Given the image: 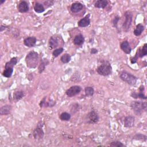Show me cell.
<instances>
[{
	"label": "cell",
	"instance_id": "6da1fadb",
	"mask_svg": "<svg viewBox=\"0 0 147 147\" xmlns=\"http://www.w3.org/2000/svg\"><path fill=\"white\" fill-rule=\"evenodd\" d=\"M38 54L37 52L32 51L29 52L25 57L26 67L29 68H36L38 64Z\"/></svg>",
	"mask_w": 147,
	"mask_h": 147
},
{
	"label": "cell",
	"instance_id": "7a4b0ae2",
	"mask_svg": "<svg viewBox=\"0 0 147 147\" xmlns=\"http://www.w3.org/2000/svg\"><path fill=\"white\" fill-rule=\"evenodd\" d=\"M130 107L136 115H141L146 111L147 109L146 102L142 101H132L130 103Z\"/></svg>",
	"mask_w": 147,
	"mask_h": 147
},
{
	"label": "cell",
	"instance_id": "3957f363",
	"mask_svg": "<svg viewBox=\"0 0 147 147\" xmlns=\"http://www.w3.org/2000/svg\"><path fill=\"white\" fill-rule=\"evenodd\" d=\"M97 73L103 76H107L112 73V67L109 61L104 60L96 68Z\"/></svg>",
	"mask_w": 147,
	"mask_h": 147
},
{
	"label": "cell",
	"instance_id": "277c9868",
	"mask_svg": "<svg viewBox=\"0 0 147 147\" xmlns=\"http://www.w3.org/2000/svg\"><path fill=\"white\" fill-rule=\"evenodd\" d=\"M119 77L122 80L130 86H134L138 80V78L136 76L124 71L119 74Z\"/></svg>",
	"mask_w": 147,
	"mask_h": 147
},
{
	"label": "cell",
	"instance_id": "5b68a950",
	"mask_svg": "<svg viewBox=\"0 0 147 147\" xmlns=\"http://www.w3.org/2000/svg\"><path fill=\"white\" fill-rule=\"evenodd\" d=\"M124 17H125V21L122 24V27L123 30L124 32H127L129 30L130 26L131 25L133 15L130 11H126L124 13Z\"/></svg>",
	"mask_w": 147,
	"mask_h": 147
},
{
	"label": "cell",
	"instance_id": "8992f818",
	"mask_svg": "<svg viewBox=\"0 0 147 147\" xmlns=\"http://www.w3.org/2000/svg\"><path fill=\"white\" fill-rule=\"evenodd\" d=\"M42 122L40 121L37 127L34 129V130L33 131V136L34 139L39 140L43 138L44 136V132L42 129Z\"/></svg>",
	"mask_w": 147,
	"mask_h": 147
},
{
	"label": "cell",
	"instance_id": "52a82bcc",
	"mask_svg": "<svg viewBox=\"0 0 147 147\" xmlns=\"http://www.w3.org/2000/svg\"><path fill=\"white\" fill-rule=\"evenodd\" d=\"M82 91V87L80 86L75 85L72 86L67 89L65 91V94L68 97H73L76 96V95L79 94Z\"/></svg>",
	"mask_w": 147,
	"mask_h": 147
},
{
	"label": "cell",
	"instance_id": "ba28073f",
	"mask_svg": "<svg viewBox=\"0 0 147 147\" xmlns=\"http://www.w3.org/2000/svg\"><path fill=\"white\" fill-rule=\"evenodd\" d=\"M145 90V87L144 85H141L138 88V92H136L135 91H133L131 93L130 96L134 98V99H138V98H140L142 99H146L147 97L144 94V91Z\"/></svg>",
	"mask_w": 147,
	"mask_h": 147
},
{
	"label": "cell",
	"instance_id": "9c48e42d",
	"mask_svg": "<svg viewBox=\"0 0 147 147\" xmlns=\"http://www.w3.org/2000/svg\"><path fill=\"white\" fill-rule=\"evenodd\" d=\"M87 118H88V123L95 124L96 123L99 121V116L96 111L94 110H92L90 112H89L87 114Z\"/></svg>",
	"mask_w": 147,
	"mask_h": 147
},
{
	"label": "cell",
	"instance_id": "30bf717a",
	"mask_svg": "<svg viewBox=\"0 0 147 147\" xmlns=\"http://www.w3.org/2000/svg\"><path fill=\"white\" fill-rule=\"evenodd\" d=\"M46 99H47V96H44L40 101V103H39V105H40V107L41 108H42V107H52L53 106H54L55 105H56V101L51 99H49L48 101H47L46 100Z\"/></svg>",
	"mask_w": 147,
	"mask_h": 147
},
{
	"label": "cell",
	"instance_id": "8fae6325",
	"mask_svg": "<svg viewBox=\"0 0 147 147\" xmlns=\"http://www.w3.org/2000/svg\"><path fill=\"white\" fill-rule=\"evenodd\" d=\"M17 9L18 11L21 13L28 12L29 9L28 3L25 1H22L20 2L17 5Z\"/></svg>",
	"mask_w": 147,
	"mask_h": 147
},
{
	"label": "cell",
	"instance_id": "7c38bea8",
	"mask_svg": "<svg viewBox=\"0 0 147 147\" xmlns=\"http://www.w3.org/2000/svg\"><path fill=\"white\" fill-rule=\"evenodd\" d=\"M37 42V38L33 36H29L24 40V44L27 47H33Z\"/></svg>",
	"mask_w": 147,
	"mask_h": 147
},
{
	"label": "cell",
	"instance_id": "4fadbf2b",
	"mask_svg": "<svg viewBox=\"0 0 147 147\" xmlns=\"http://www.w3.org/2000/svg\"><path fill=\"white\" fill-rule=\"evenodd\" d=\"M135 118L133 116L127 115L124 118L123 125L125 127L130 128L134 126Z\"/></svg>",
	"mask_w": 147,
	"mask_h": 147
},
{
	"label": "cell",
	"instance_id": "5bb4252c",
	"mask_svg": "<svg viewBox=\"0 0 147 147\" xmlns=\"http://www.w3.org/2000/svg\"><path fill=\"white\" fill-rule=\"evenodd\" d=\"M90 24V14L86 15L83 18L80 19L78 22V25L81 28H85Z\"/></svg>",
	"mask_w": 147,
	"mask_h": 147
},
{
	"label": "cell",
	"instance_id": "9a60e30c",
	"mask_svg": "<svg viewBox=\"0 0 147 147\" xmlns=\"http://www.w3.org/2000/svg\"><path fill=\"white\" fill-rule=\"evenodd\" d=\"M120 48H121V50L126 54L129 55L131 53V47H130L129 42L127 40L123 41L121 43Z\"/></svg>",
	"mask_w": 147,
	"mask_h": 147
},
{
	"label": "cell",
	"instance_id": "2e32d148",
	"mask_svg": "<svg viewBox=\"0 0 147 147\" xmlns=\"http://www.w3.org/2000/svg\"><path fill=\"white\" fill-rule=\"evenodd\" d=\"M83 4L77 2H74L71 5L70 9L72 13H76L80 11L83 9Z\"/></svg>",
	"mask_w": 147,
	"mask_h": 147
},
{
	"label": "cell",
	"instance_id": "e0dca14e",
	"mask_svg": "<svg viewBox=\"0 0 147 147\" xmlns=\"http://www.w3.org/2000/svg\"><path fill=\"white\" fill-rule=\"evenodd\" d=\"M25 95V92L22 90H17L13 92V99L15 102H17L23 98Z\"/></svg>",
	"mask_w": 147,
	"mask_h": 147
},
{
	"label": "cell",
	"instance_id": "ac0fdd59",
	"mask_svg": "<svg viewBox=\"0 0 147 147\" xmlns=\"http://www.w3.org/2000/svg\"><path fill=\"white\" fill-rule=\"evenodd\" d=\"M84 37L83 34H79L74 37L73 40V42L75 45L80 46L84 42Z\"/></svg>",
	"mask_w": 147,
	"mask_h": 147
},
{
	"label": "cell",
	"instance_id": "d6986e66",
	"mask_svg": "<svg viewBox=\"0 0 147 147\" xmlns=\"http://www.w3.org/2000/svg\"><path fill=\"white\" fill-rule=\"evenodd\" d=\"M138 57L142 58L147 55V44L145 43L142 47L140 48L136 52Z\"/></svg>",
	"mask_w": 147,
	"mask_h": 147
},
{
	"label": "cell",
	"instance_id": "ffe728a7",
	"mask_svg": "<svg viewBox=\"0 0 147 147\" xmlns=\"http://www.w3.org/2000/svg\"><path fill=\"white\" fill-rule=\"evenodd\" d=\"M59 40L56 36H51L49 40V46L51 49L57 48L59 46Z\"/></svg>",
	"mask_w": 147,
	"mask_h": 147
},
{
	"label": "cell",
	"instance_id": "44dd1931",
	"mask_svg": "<svg viewBox=\"0 0 147 147\" xmlns=\"http://www.w3.org/2000/svg\"><path fill=\"white\" fill-rule=\"evenodd\" d=\"M49 61H48V60L47 59H41L40 61V63L38 65V72L40 74H41L45 69V67L49 64Z\"/></svg>",
	"mask_w": 147,
	"mask_h": 147
},
{
	"label": "cell",
	"instance_id": "7402d4cb",
	"mask_svg": "<svg viewBox=\"0 0 147 147\" xmlns=\"http://www.w3.org/2000/svg\"><path fill=\"white\" fill-rule=\"evenodd\" d=\"M11 106L9 105H6L2 106L0 109V114L1 115H7L9 114L11 110Z\"/></svg>",
	"mask_w": 147,
	"mask_h": 147
},
{
	"label": "cell",
	"instance_id": "603a6c76",
	"mask_svg": "<svg viewBox=\"0 0 147 147\" xmlns=\"http://www.w3.org/2000/svg\"><path fill=\"white\" fill-rule=\"evenodd\" d=\"M109 2L107 0H98L94 3V6L96 8L105 9L108 5Z\"/></svg>",
	"mask_w": 147,
	"mask_h": 147
},
{
	"label": "cell",
	"instance_id": "cb8c5ba5",
	"mask_svg": "<svg viewBox=\"0 0 147 147\" xmlns=\"http://www.w3.org/2000/svg\"><path fill=\"white\" fill-rule=\"evenodd\" d=\"M144 29V26L142 24H138L136 25V27L133 31V33L136 36H139L142 34Z\"/></svg>",
	"mask_w": 147,
	"mask_h": 147
},
{
	"label": "cell",
	"instance_id": "d4e9b609",
	"mask_svg": "<svg viewBox=\"0 0 147 147\" xmlns=\"http://www.w3.org/2000/svg\"><path fill=\"white\" fill-rule=\"evenodd\" d=\"M17 62H18V60L16 57H12L10 60V61L6 63L5 65V68H13L14 67L17 63Z\"/></svg>",
	"mask_w": 147,
	"mask_h": 147
},
{
	"label": "cell",
	"instance_id": "484cf974",
	"mask_svg": "<svg viewBox=\"0 0 147 147\" xmlns=\"http://www.w3.org/2000/svg\"><path fill=\"white\" fill-rule=\"evenodd\" d=\"M33 9L37 13H42L45 11V7L44 5L40 2H36L34 4Z\"/></svg>",
	"mask_w": 147,
	"mask_h": 147
},
{
	"label": "cell",
	"instance_id": "4316f807",
	"mask_svg": "<svg viewBox=\"0 0 147 147\" xmlns=\"http://www.w3.org/2000/svg\"><path fill=\"white\" fill-rule=\"evenodd\" d=\"M71 115L67 112H63L59 115V119L63 121H68L71 119Z\"/></svg>",
	"mask_w": 147,
	"mask_h": 147
},
{
	"label": "cell",
	"instance_id": "83f0119b",
	"mask_svg": "<svg viewBox=\"0 0 147 147\" xmlns=\"http://www.w3.org/2000/svg\"><path fill=\"white\" fill-rule=\"evenodd\" d=\"M71 56L68 53H64L60 57V61L64 64L68 63L71 61Z\"/></svg>",
	"mask_w": 147,
	"mask_h": 147
},
{
	"label": "cell",
	"instance_id": "f1b7e54d",
	"mask_svg": "<svg viewBox=\"0 0 147 147\" xmlns=\"http://www.w3.org/2000/svg\"><path fill=\"white\" fill-rule=\"evenodd\" d=\"M84 92L85 95L87 96L90 97L92 96L94 94V89L91 86H87L84 88Z\"/></svg>",
	"mask_w": 147,
	"mask_h": 147
},
{
	"label": "cell",
	"instance_id": "f546056e",
	"mask_svg": "<svg viewBox=\"0 0 147 147\" xmlns=\"http://www.w3.org/2000/svg\"><path fill=\"white\" fill-rule=\"evenodd\" d=\"M13 72V68H5L2 72V75L4 77L9 78L11 76Z\"/></svg>",
	"mask_w": 147,
	"mask_h": 147
},
{
	"label": "cell",
	"instance_id": "4dcf8cb0",
	"mask_svg": "<svg viewBox=\"0 0 147 147\" xmlns=\"http://www.w3.org/2000/svg\"><path fill=\"white\" fill-rule=\"evenodd\" d=\"M63 51H64V48L60 47V48L55 49L54 51H53L52 55L54 57H57L59 56V55H60L61 53H62Z\"/></svg>",
	"mask_w": 147,
	"mask_h": 147
},
{
	"label": "cell",
	"instance_id": "1f68e13d",
	"mask_svg": "<svg viewBox=\"0 0 147 147\" xmlns=\"http://www.w3.org/2000/svg\"><path fill=\"white\" fill-rule=\"evenodd\" d=\"M134 138L136 139V140H142V141H146V139H147V137H146V136H145L144 134H141V133H138V134H136L134 136Z\"/></svg>",
	"mask_w": 147,
	"mask_h": 147
},
{
	"label": "cell",
	"instance_id": "d6a6232c",
	"mask_svg": "<svg viewBox=\"0 0 147 147\" xmlns=\"http://www.w3.org/2000/svg\"><path fill=\"white\" fill-rule=\"evenodd\" d=\"M110 146H115V147H122V146H125L124 144H122L121 142H120L119 141H112L110 143Z\"/></svg>",
	"mask_w": 147,
	"mask_h": 147
},
{
	"label": "cell",
	"instance_id": "836d02e7",
	"mask_svg": "<svg viewBox=\"0 0 147 147\" xmlns=\"http://www.w3.org/2000/svg\"><path fill=\"white\" fill-rule=\"evenodd\" d=\"M120 20V17L118 15L115 16L112 20V24L116 29H118V23Z\"/></svg>",
	"mask_w": 147,
	"mask_h": 147
},
{
	"label": "cell",
	"instance_id": "e575fe53",
	"mask_svg": "<svg viewBox=\"0 0 147 147\" xmlns=\"http://www.w3.org/2000/svg\"><path fill=\"white\" fill-rule=\"evenodd\" d=\"M138 55H137V53H136V55H135V56L130 59V62H131V64L136 63V61H137V60H138Z\"/></svg>",
	"mask_w": 147,
	"mask_h": 147
},
{
	"label": "cell",
	"instance_id": "d590c367",
	"mask_svg": "<svg viewBox=\"0 0 147 147\" xmlns=\"http://www.w3.org/2000/svg\"><path fill=\"white\" fill-rule=\"evenodd\" d=\"M98 52V51L97 49L96 48H92L91 49V51H90V53L92 54V55H95L96 53H97Z\"/></svg>",
	"mask_w": 147,
	"mask_h": 147
},
{
	"label": "cell",
	"instance_id": "8d00e7d4",
	"mask_svg": "<svg viewBox=\"0 0 147 147\" xmlns=\"http://www.w3.org/2000/svg\"><path fill=\"white\" fill-rule=\"evenodd\" d=\"M6 28H7V26H4V25H1V26H0V29H1V32H2L3 30H5Z\"/></svg>",
	"mask_w": 147,
	"mask_h": 147
},
{
	"label": "cell",
	"instance_id": "74e56055",
	"mask_svg": "<svg viewBox=\"0 0 147 147\" xmlns=\"http://www.w3.org/2000/svg\"><path fill=\"white\" fill-rule=\"evenodd\" d=\"M5 2V0H1V5H2L3 3H4Z\"/></svg>",
	"mask_w": 147,
	"mask_h": 147
}]
</instances>
